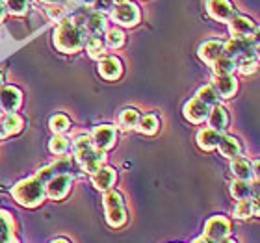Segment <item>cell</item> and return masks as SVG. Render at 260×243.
I'll list each match as a JSON object with an SVG mask.
<instances>
[{"mask_svg": "<svg viewBox=\"0 0 260 243\" xmlns=\"http://www.w3.org/2000/svg\"><path fill=\"white\" fill-rule=\"evenodd\" d=\"M87 36L84 26L76 24L71 17H65L63 21L58 22V26L54 28L52 33V41L54 47L60 50L61 54H76L84 49V45L87 41Z\"/></svg>", "mask_w": 260, "mask_h": 243, "instance_id": "obj_1", "label": "cell"}, {"mask_svg": "<svg viewBox=\"0 0 260 243\" xmlns=\"http://www.w3.org/2000/svg\"><path fill=\"white\" fill-rule=\"evenodd\" d=\"M73 151H75V160L80 163L84 173L93 175L104 162H106V152L99 151L93 145L91 135L82 134L73 141Z\"/></svg>", "mask_w": 260, "mask_h": 243, "instance_id": "obj_2", "label": "cell"}, {"mask_svg": "<svg viewBox=\"0 0 260 243\" xmlns=\"http://www.w3.org/2000/svg\"><path fill=\"white\" fill-rule=\"evenodd\" d=\"M11 197L17 200V204L24 206V208H38L47 199L45 182L39 180L38 177L21 180L11 188Z\"/></svg>", "mask_w": 260, "mask_h": 243, "instance_id": "obj_3", "label": "cell"}, {"mask_svg": "<svg viewBox=\"0 0 260 243\" xmlns=\"http://www.w3.org/2000/svg\"><path fill=\"white\" fill-rule=\"evenodd\" d=\"M104 212H106V223L112 228H121L128 219V212L125 208L123 195L115 189H108L103 197Z\"/></svg>", "mask_w": 260, "mask_h": 243, "instance_id": "obj_4", "label": "cell"}, {"mask_svg": "<svg viewBox=\"0 0 260 243\" xmlns=\"http://www.w3.org/2000/svg\"><path fill=\"white\" fill-rule=\"evenodd\" d=\"M256 49H258V41H256L255 36H249V38H233L229 39L227 43H223V54L233 58V60H240L244 56L256 54Z\"/></svg>", "mask_w": 260, "mask_h": 243, "instance_id": "obj_5", "label": "cell"}, {"mask_svg": "<svg viewBox=\"0 0 260 243\" xmlns=\"http://www.w3.org/2000/svg\"><path fill=\"white\" fill-rule=\"evenodd\" d=\"M110 17L119 26L134 28L141 21V11L134 2H125V4H115L110 11Z\"/></svg>", "mask_w": 260, "mask_h": 243, "instance_id": "obj_6", "label": "cell"}, {"mask_svg": "<svg viewBox=\"0 0 260 243\" xmlns=\"http://www.w3.org/2000/svg\"><path fill=\"white\" fill-rule=\"evenodd\" d=\"M231 232H233V223H231V219L223 216H214L205 223V234L203 236L212 239V241L219 243L229 239Z\"/></svg>", "mask_w": 260, "mask_h": 243, "instance_id": "obj_7", "label": "cell"}, {"mask_svg": "<svg viewBox=\"0 0 260 243\" xmlns=\"http://www.w3.org/2000/svg\"><path fill=\"white\" fill-rule=\"evenodd\" d=\"M206 13L217 22H227L238 15L233 0H206Z\"/></svg>", "mask_w": 260, "mask_h": 243, "instance_id": "obj_8", "label": "cell"}, {"mask_svg": "<svg viewBox=\"0 0 260 243\" xmlns=\"http://www.w3.org/2000/svg\"><path fill=\"white\" fill-rule=\"evenodd\" d=\"M71 186H73V177H71V173L58 175V177H52L50 180L45 182V193L52 200H63L65 197L69 195Z\"/></svg>", "mask_w": 260, "mask_h": 243, "instance_id": "obj_9", "label": "cell"}, {"mask_svg": "<svg viewBox=\"0 0 260 243\" xmlns=\"http://www.w3.org/2000/svg\"><path fill=\"white\" fill-rule=\"evenodd\" d=\"M91 141L99 151H103V152L110 151V149H114L115 143H117V130H115V126H110V124L95 126L91 132Z\"/></svg>", "mask_w": 260, "mask_h": 243, "instance_id": "obj_10", "label": "cell"}, {"mask_svg": "<svg viewBox=\"0 0 260 243\" xmlns=\"http://www.w3.org/2000/svg\"><path fill=\"white\" fill-rule=\"evenodd\" d=\"M229 32L233 38H249V36H256L258 26L251 17L236 15L234 19L229 21Z\"/></svg>", "mask_w": 260, "mask_h": 243, "instance_id": "obj_11", "label": "cell"}, {"mask_svg": "<svg viewBox=\"0 0 260 243\" xmlns=\"http://www.w3.org/2000/svg\"><path fill=\"white\" fill-rule=\"evenodd\" d=\"M22 106V91L15 86H4L0 89V110L13 114Z\"/></svg>", "mask_w": 260, "mask_h": 243, "instance_id": "obj_12", "label": "cell"}, {"mask_svg": "<svg viewBox=\"0 0 260 243\" xmlns=\"http://www.w3.org/2000/svg\"><path fill=\"white\" fill-rule=\"evenodd\" d=\"M208 112H210V108L195 97L190 98V100L184 104V108H182V115H184V119L190 121L191 124H203L205 123L206 117H208Z\"/></svg>", "mask_w": 260, "mask_h": 243, "instance_id": "obj_13", "label": "cell"}, {"mask_svg": "<svg viewBox=\"0 0 260 243\" xmlns=\"http://www.w3.org/2000/svg\"><path fill=\"white\" fill-rule=\"evenodd\" d=\"M73 171V160H71V156H61L58 158L56 162L49 163L47 167L39 169L38 171V177L39 180H43V182H47V180H50L52 177H58V175H65V173H71Z\"/></svg>", "mask_w": 260, "mask_h": 243, "instance_id": "obj_14", "label": "cell"}, {"mask_svg": "<svg viewBox=\"0 0 260 243\" xmlns=\"http://www.w3.org/2000/svg\"><path fill=\"white\" fill-rule=\"evenodd\" d=\"M231 173L236 180H245V182H253L258 177L255 171V165L251 160L244 156H238L231 160Z\"/></svg>", "mask_w": 260, "mask_h": 243, "instance_id": "obj_15", "label": "cell"}, {"mask_svg": "<svg viewBox=\"0 0 260 243\" xmlns=\"http://www.w3.org/2000/svg\"><path fill=\"white\" fill-rule=\"evenodd\" d=\"M99 75L108 82L119 80L123 75V63L115 56H104L103 60H99Z\"/></svg>", "mask_w": 260, "mask_h": 243, "instance_id": "obj_16", "label": "cell"}, {"mask_svg": "<svg viewBox=\"0 0 260 243\" xmlns=\"http://www.w3.org/2000/svg\"><path fill=\"white\" fill-rule=\"evenodd\" d=\"M84 30L87 36H101L103 32L108 30V17L106 13H99V11L87 10L84 17Z\"/></svg>", "mask_w": 260, "mask_h": 243, "instance_id": "obj_17", "label": "cell"}, {"mask_svg": "<svg viewBox=\"0 0 260 243\" xmlns=\"http://www.w3.org/2000/svg\"><path fill=\"white\" fill-rule=\"evenodd\" d=\"M231 195L236 200L244 199H258V182H245V180H236L231 182Z\"/></svg>", "mask_w": 260, "mask_h": 243, "instance_id": "obj_18", "label": "cell"}, {"mask_svg": "<svg viewBox=\"0 0 260 243\" xmlns=\"http://www.w3.org/2000/svg\"><path fill=\"white\" fill-rule=\"evenodd\" d=\"M115 180H117V173H115V169L110 167V165H101V167L91 175V182L99 191H108V189H112Z\"/></svg>", "mask_w": 260, "mask_h": 243, "instance_id": "obj_19", "label": "cell"}, {"mask_svg": "<svg viewBox=\"0 0 260 243\" xmlns=\"http://www.w3.org/2000/svg\"><path fill=\"white\" fill-rule=\"evenodd\" d=\"M216 93L219 95V98H233L238 91V80L233 75L227 76H214V80L210 84Z\"/></svg>", "mask_w": 260, "mask_h": 243, "instance_id": "obj_20", "label": "cell"}, {"mask_svg": "<svg viewBox=\"0 0 260 243\" xmlns=\"http://www.w3.org/2000/svg\"><path fill=\"white\" fill-rule=\"evenodd\" d=\"M223 43L225 41H219V39H208L205 43L201 45L199 50H197V54L206 65H210L217 60V58H221L223 56Z\"/></svg>", "mask_w": 260, "mask_h": 243, "instance_id": "obj_21", "label": "cell"}, {"mask_svg": "<svg viewBox=\"0 0 260 243\" xmlns=\"http://www.w3.org/2000/svg\"><path fill=\"white\" fill-rule=\"evenodd\" d=\"M22 128H24V119L17 112L6 114L4 117H0V135L2 137H10V135L19 134Z\"/></svg>", "mask_w": 260, "mask_h": 243, "instance_id": "obj_22", "label": "cell"}, {"mask_svg": "<svg viewBox=\"0 0 260 243\" xmlns=\"http://www.w3.org/2000/svg\"><path fill=\"white\" fill-rule=\"evenodd\" d=\"M206 121H208V128L216 130V132L223 134V132L229 128V114H227V110L223 108V106H219V104L212 106L210 112H208V117H206Z\"/></svg>", "mask_w": 260, "mask_h": 243, "instance_id": "obj_23", "label": "cell"}, {"mask_svg": "<svg viewBox=\"0 0 260 243\" xmlns=\"http://www.w3.org/2000/svg\"><path fill=\"white\" fill-rule=\"evenodd\" d=\"M217 151L223 158L227 160H234V158L242 156V143H240L238 137L234 135H221L219 140V145H217Z\"/></svg>", "mask_w": 260, "mask_h": 243, "instance_id": "obj_24", "label": "cell"}, {"mask_svg": "<svg viewBox=\"0 0 260 243\" xmlns=\"http://www.w3.org/2000/svg\"><path fill=\"white\" fill-rule=\"evenodd\" d=\"M0 243H17L15 221L6 210H0Z\"/></svg>", "mask_w": 260, "mask_h": 243, "instance_id": "obj_25", "label": "cell"}, {"mask_svg": "<svg viewBox=\"0 0 260 243\" xmlns=\"http://www.w3.org/2000/svg\"><path fill=\"white\" fill-rule=\"evenodd\" d=\"M221 135L223 134H219V132H216V130H212V128H201L199 132H197V137H195V140H197L199 149L210 152L217 149Z\"/></svg>", "mask_w": 260, "mask_h": 243, "instance_id": "obj_26", "label": "cell"}, {"mask_svg": "<svg viewBox=\"0 0 260 243\" xmlns=\"http://www.w3.org/2000/svg\"><path fill=\"white\" fill-rule=\"evenodd\" d=\"M86 52L89 58H93V60H103L104 56H106V43H104V38H101V36H89L86 41Z\"/></svg>", "mask_w": 260, "mask_h": 243, "instance_id": "obj_27", "label": "cell"}, {"mask_svg": "<svg viewBox=\"0 0 260 243\" xmlns=\"http://www.w3.org/2000/svg\"><path fill=\"white\" fill-rule=\"evenodd\" d=\"M258 214V204H256V199H244L238 200L236 206H234L233 216L234 219H249V217L256 216Z\"/></svg>", "mask_w": 260, "mask_h": 243, "instance_id": "obj_28", "label": "cell"}, {"mask_svg": "<svg viewBox=\"0 0 260 243\" xmlns=\"http://www.w3.org/2000/svg\"><path fill=\"white\" fill-rule=\"evenodd\" d=\"M158 128H160V119L154 114H147L143 117H140L138 126H136V130L141 132L143 135H154L158 132Z\"/></svg>", "mask_w": 260, "mask_h": 243, "instance_id": "obj_29", "label": "cell"}, {"mask_svg": "<svg viewBox=\"0 0 260 243\" xmlns=\"http://www.w3.org/2000/svg\"><path fill=\"white\" fill-rule=\"evenodd\" d=\"M212 69H214V76H227L233 75L236 71V60L229 58V56L223 54L221 58H217L214 63H212Z\"/></svg>", "mask_w": 260, "mask_h": 243, "instance_id": "obj_30", "label": "cell"}, {"mask_svg": "<svg viewBox=\"0 0 260 243\" xmlns=\"http://www.w3.org/2000/svg\"><path fill=\"white\" fill-rule=\"evenodd\" d=\"M126 38H125V32L121 30V28H110L106 30V38H104V43H106V49H112V50H119L123 45H125Z\"/></svg>", "mask_w": 260, "mask_h": 243, "instance_id": "obj_31", "label": "cell"}, {"mask_svg": "<svg viewBox=\"0 0 260 243\" xmlns=\"http://www.w3.org/2000/svg\"><path fill=\"white\" fill-rule=\"evenodd\" d=\"M140 112L134 108H126L121 112L119 115V128L121 130H136V126H138V121H140Z\"/></svg>", "mask_w": 260, "mask_h": 243, "instance_id": "obj_32", "label": "cell"}, {"mask_svg": "<svg viewBox=\"0 0 260 243\" xmlns=\"http://www.w3.org/2000/svg\"><path fill=\"white\" fill-rule=\"evenodd\" d=\"M6 13L15 17H24L30 11V0H4Z\"/></svg>", "mask_w": 260, "mask_h": 243, "instance_id": "obj_33", "label": "cell"}, {"mask_svg": "<svg viewBox=\"0 0 260 243\" xmlns=\"http://www.w3.org/2000/svg\"><path fill=\"white\" fill-rule=\"evenodd\" d=\"M236 69H238L244 76L253 75V73L258 69V54H249V56L240 58V60L236 61Z\"/></svg>", "mask_w": 260, "mask_h": 243, "instance_id": "obj_34", "label": "cell"}, {"mask_svg": "<svg viewBox=\"0 0 260 243\" xmlns=\"http://www.w3.org/2000/svg\"><path fill=\"white\" fill-rule=\"evenodd\" d=\"M49 126H50V130L54 132V135H61L71 128V121L65 114H56L50 117Z\"/></svg>", "mask_w": 260, "mask_h": 243, "instance_id": "obj_35", "label": "cell"}, {"mask_svg": "<svg viewBox=\"0 0 260 243\" xmlns=\"http://www.w3.org/2000/svg\"><path fill=\"white\" fill-rule=\"evenodd\" d=\"M71 149V140H67L63 134L61 135H54L52 140L49 141V151L56 156H63L67 154V151Z\"/></svg>", "mask_w": 260, "mask_h": 243, "instance_id": "obj_36", "label": "cell"}, {"mask_svg": "<svg viewBox=\"0 0 260 243\" xmlns=\"http://www.w3.org/2000/svg\"><path fill=\"white\" fill-rule=\"evenodd\" d=\"M195 98H199L201 102H205L208 108H212V106H216V104H219V95L216 93V89L212 86H203L197 91V95H195Z\"/></svg>", "mask_w": 260, "mask_h": 243, "instance_id": "obj_37", "label": "cell"}, {"mask_svg": "<svg viewBox=\"0 0 260 243\" xmlns=\"http://www.w3.org/2000/svg\"><path fill=\"white\" fill-rule=\"evenodd\" d=\"M47 15L50 21L60 22L65 17H69V10H67V6H47Z\"/></svg>", "mask_w": 260, "mask_h": 243, "instance_id": "obj_38", "label": "cell"}, {"mask_svg": "<svg viewBox=\"0 0 260 243\" xmlns=\"http://www.w3.org/2000/svg\"><path fill=\"white\" fill-rule=\"evenodd\" d=\"M93 8H95L93 11H99V13H104V11H108V10L112 11L114 2H112V0H95Z\"/></svg>", "mask_w": 260, "mask_h": 243, "instance_id": "obj_39", "label": "cell"}, {"mask_svg": "<svg viewBox=\"0 0 260 243\" xmlns=\"http://www.w3.org/2000/svg\"><path fill=\"white\" fill-rule=\"evenodd\" d=\"M191 243H217V241H212V239L205 238V236H201V238L193 239ZM219 243H236V239H225V241H219Z\"/></svg>", "mask_w": 260, "mask_h": 243, "instance_id": "obj_40", "label": "cell"}, {"mask_svg": "<svg viewBox=\"0 0 260 243\" xmlns=\"http://www.w3.org/2000/svg\"><path fill=\"white\" fill-rule=\"evenodd\" d=\"M41 2H45V4L49 6H67L71 0H41Z\"/></svg>", "mask_w": 260, "mask_h": 243, "instance_id": "obj_41", "label": "cell"}, {"mask_svg": "<svg viewBox=\"0 0 260 243\" xmlns=\"http://www.w3.org/2000/svg\"><path fill=\"white\" fill-rule=\"evenodd\" d=\"M75 2L82 8H93V4H95V0H75Z\"/></svg>", "mask_w": 260, "mask_h": 243, "instance_id": "obj_42", "label": "cell"}, {"mask_svg": "<svg viewBox=\"0 0 260 243\" xmlns=\"http://www.w3.org/2000/svg\"><path fill=\"white\" fill-rule=\"evenodd\" d=\"M4 17H6V8H4V2L0 0V22L4 21Z\"/></svg>", "mask_w": 260, "mask_h": 243, "instance_id": "obj_43", "label": "cell"}, {"mask_svg": "<svg viewBox=\"0 0 260 243\" xmlns=\"http://www.w3.org/2000/svg\"><path fill=\"white\" fill-rule=\"evenodd\" d=\"M114 2V6L115 4H125V2H130V0H112Z\"/></svg>", "mask_w": 260, "mask_h": 243, "instance_id": "obj_44", "label": "cell"}, {"mask_svg": "<svg viewBox=\"0 0 260 243\" xmlns=\"http://www.w3.org/2000/svg\"><path fill=\"white\" fill-rule=\"evenodd\" d=\"M50 243H71V241H67V239H63V238H60V239H54V241H50Z\"/></svg>", "mask_w": 260, "mask_h": 243, "instance_id": "obj_45", "label": "cell"}, {"mask_svg": "<svg viewBox=\"0 0 260 243\" xmlns=\"http://www.w3.org/2000/svg\"><path fill=\"white\" fill-rule=\"evenodd\" d=\"M2 87H4V75L0 73V89H2Z\"/></svg>", "mask_w": 260, "mask_h": 243, "instance_id": "obj_46", "label": "cell"}, {"mask_svg": "<svg viewBox=\"0 0 260 243\" xmlns=\"http://www.w3.org/2000/svg\"><path fill=\"white\" fill-rule=\"evenodd\" d=\"M0 117H2V110H0Z\"/></svg>", "mask_w": 260, "mask_h": 243, "instance_id": "obj_47", "label": "cell"}, {"mask_svg": "<svg viewBox=\"0 0 260 243\" xmlns=\"http://www.w3.org/2000/svg\"><path fill=\"white\" fill-rule=\"evenodd\" d=\"M0 140H2V135H0Z\"/></svg>", "mask_w": 260, "mask_h": 243, "instance_id": "obj_48", "label": "cell"}, {"mask_svg": "<svg viewBox=\"0 0 260 243\" xmlns=\"http://www.w3.org/2000/svg\"><path fill=\"white\" fill-rule=\"evenodd\" d=\"M2 2H4V0H2Z\"/></svg>", "mask_w": 260, "mask_h": 243, "instance_id": "obj_49", "label": "cell"}]
</instances>
